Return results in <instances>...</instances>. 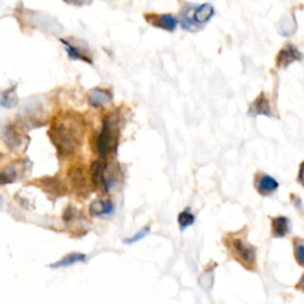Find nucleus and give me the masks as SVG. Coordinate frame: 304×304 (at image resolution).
I'll use <instances>...</instances> for the list:
<instances>
[{"instance_id":"obj_19","label":"nucleus","mask_w":304,"mask_h":304,"mask_svg":"<svg viewBox=\"0 0 304 304\" xmlns=\"http://www.w3.org/2000/svg\"><path fill=\"white\" fill-rule=\"evenodd\" d=\"M194 221H195L194 215H192L189 210H183L182 213H180L179 214V225L182 231H184L186 227L191 226L194 224Z\"/></svg>"},{"instance_id":"obj_8","label":"nucleus","mask_w":304,"mask_h":304,"mask_svg":"<svg viewBox=\"0 0 304 304\" xmlns=\"http://www.w3.org/2000/svg\"><path fill=\"white\" fill-rule=\"evenodd\" d=\"M248 116L251 117H258V116H264L267 118H272V107H271L270 100L264 92H261L257 98L254 99V101L249 105L248 108Z\"/></svg>"},{"instance_id":"obj_1","label":"nucleus","mask_w":304,"mask_h":304,"mask_svg":"<svg viewBox=\"0 0 304 304\" xmlns=\"http://www.w3.org/2000/svg\"><path fill=\"white\" fill-rule=\"evenodd\" d=\"M85 133V122L79 114L64 112L51 122L49 137L60 153L69 155L81 145Z\"/></svg>"},{"instance_id":"obj_18","label":"nucleus","mask_w":304,"mask_h":304,"mask_svg":"<svg viewBox=\"0 0 304 304\" xmlns=\"http://www.w3.org/2000/svg\"><path fill=\"white\" fill-rule=\"evenodd\" d=\"M294 257L300 266L304 267V239L295 238L294 239Z\"/></svg>"},{"instance_id":"obj_11","label":"nucleus","mask_w":304,"mask_h":304,"mask_svg":"<svg viewBox=\"0 0 304 304\" xmlns=\"http://www.w3.org/2000/svg\"><path fill=\"white\" fill-rule=\"evenodd\" d=\"M2 139H4L6 145L11 147L12 150H19L20 147L26 146L25 137H23L22 133L13 126H8L5 128L2 132Z\"/></svg>"},{"instance_id":"obj_20","label":"nucleus","mask_w":304,"mask_h":304,"mask_svg":"<svg viewBox=\"0 0 304 304\" xmlns=\"http://www.w3.org/2000/svg\"><path fill=\"white\" fill-rule=\"evenodd\" d=\"M149 232H150V227H144L143 230H140L137 234H134L133 237L128 238V239H125L124 243H133L139 242V240L144 239V238H145L147 234H149Z\"/></svg>"},{"instance_id":"obj_17","label":"nucleus","mask_w":304,"mask_h":304,"mask_svg":"<svg viewBox=\"0 0 304 304\" xmlns=\"http://www.w3.org/2000/svg\"><path fill=\"white\" fill-rule=\"evenodd\" d=\"M17 86L14 85L11 88L4 90L1 93V100H0V104L4 108H13L17 106L18 104V96L16 92Z\"/></svg>"},{"instance_id":"obj_7","label":"nucleus","mask_w":304,"mask_h":304,"mask_svg":"<svg viewBox=\"0 0 304 304\" xmlns=\"http://www.w3.org/2000/svg\"><path fill=\"white\" fill-rule=\"evenodd\" d=\"M254 186L261 196H270L278 190L279 183L275 177L267 174H258L255 176Z\"/></svg>"},{"instance_id":"obj_9","label":"nucleus","mask_w":304,"mask_h":304,"mask_svg":"<svg viewBox=\"0 0 304 304\" xmlns=\"http://www.w3.org/2000/svg\"><path fill=\"white\" fill-rule=\"evenodd\" d=\"M291 227H293V224L288 216L279 215L271 219V231H272L273 238H277V239L288 237L291 232Z\"/></svg>"},{"instance_id":"obj_23","label":"nucleus","mask_w":304,"mask_h":304,"mask_svg":"<svg viewBox=\"0 0 304 304\" xmlns=\"http://www.w3.org/2000/svg\"><path fill=\"white\" fill-rule=\"evenodd\" d=\"M296 289H297V290H300V291H302V293H304V275L301 277L300 281L297 282Z\"/></svg>"},{"instance_id":"obj_15","label":"nucleus","mask_w":304,"mask_h":304,"mask_svg":"<svg viewBox=\"0 0 304 304\" xmlns=\"http://www.w3.org/2000/svg\"><path fill=\"white\" fill-rule=\"evenodd\" d=\"M90 175H92V182L94 188L99 189L100 186L105 188V167L101 161L93 162Z\"/></svg>"},{"instance_id":"obj_14","label":"nucleus","mask_w":304,"mask_h":304,"mask_svg":"<svg viewBox=\"0 0 304 304\" xmlns=\"http://www.w3.org/2000/svg\"><path fill=\"white\" fill-rule=\"evenodd\" d=\"M113 209L114 207L110 200H96L89 206V212L93 216L107 215L112 213Z\"/></svg>"},{"instance_id":"obj_2","label":"nucleus","mask_w":304,"mask_h":304,"mask_svg":"<svg viewBox=\"0 0 304 304\" xmlns=\"http://www.w3.org/2000/svg\"><path fill=\"white\" fill-rule=\"evenodd\" d=\"M225 243L230 249L232 257L239 261L245 269L254 271L257 267V249L252 246L245 238L238 234H228L225 238Z\"/></svg>"},{"instance_id":"obj_3","label":"nucleus","mask_w":304,"mask_h":304,"mask_svg":"<svg viewBox=\"0 0 304 304\" xmlns=\"http://www.w3.org/2000/svg\"><path fill=\"white\" fill-rule=\"evenodd\" d=\"M215 11L210 4L186 6L181 12V26L188 32H197L214 16Z\"/></svg>"},{"instance_id":"obj_6","label":"nucleus","mask_w":304,"mask_h":304,"mask_svg":"<svg viewBox=\"0 0 304 304\" xmlns=\"http://www.w3.org/2000/svg\"><path fill=\"white\" fill-rule=\"evenodd\" d=\"M145 20L150 25L156 26V28L163 29L168 32H174L175 29L177 28V18L174 17L173 14L165 13V14H157V13H146Z\"/></svg>"},{"instance_id":"obj_16","label":"nucleus","mask_w":304,"mask_h":304,"mask_svg":"<svg viewBox=\"0 0 304 304\" xmlns=\"http://www.w3.org/2000/svg\"><path fill=\"white\" fill-rule=\"evenodd\" d=\"M85 260H86V254L73 252V253L64 255L61 260L56 261V263L54 264H50L49 267H51V269H60V267H67L76 263H82V261Z\"/></svg>"},{"instance_id":"obj_12","label":"nucleus","mask_w":304,"mask_h":304,"mask_svg":"<svg viewBox=\"0 0 304 304\" xmlns=\"http://www.w3.org/2000/svg\"><path fill=\"white\" fill-rule=\"evenodd\" d=\"M62 44L65 47V50H67V54L69 57L73 60H80V61L87 62L89 64L93 63V59L90 56L89 50H87L85 47L80 44H73L67 40H61Z\"/></svg>"},{"instance_id":"obj_5","label":"nucleus","mask_w":304,"mask_h":304,"mask_svg":"<svg viewBox=\"0 0 304 304\" xmlns=\"http://www.w3.org/2000/svg\"><path fill=\"white\" fill-rule=\"evenodd\" d=\"M303 55L299 48L293 43H287L276 56V65L279 69H287L295 62L302 61Z\"/></svg>"},{"instance_id":"obj_24","label":"nucleus","mask_w":304,"mask_h":304,"mask_svg":"<svg viewBox=\"0 0 304 304\" xmlns=\"http://www.w3.org/2000/svg\"><path fill=\"white\" fill-rule=\"evenodd\" d=\"M303 185H304V184H303Z\"/></svg>"},{"instance_id":"obj_4","label":"nucleus","mask_w":304,"mask_h":304,"mask_svg":"<svg viewBox=\"0 0 304 304\" xmlns=\"http://www.w3.org/2000/svg\"><path fill=\"white\" fill-rule=\"evenodd\" d=\"M118 125L114 116H107L104 120V126L96 139V150L100 158H106L111 152L116 150L118 144Z\"/></svg>"},{"instance_id":"obj_10","label":"nucleus","mask_w":304,"mask_h":304,"mask_svg":"<svg viewBox=\"0 0 304 304\" xmlns=\"http://www.w3.org/2000/svg\"><path fill=\"white\" fill-rule=\"evenodd\" d=\"M26 168H28V163H26V162H16V163L6 167L5 169L1 171V175H0L1 184L5 185L7 184V183L14 182V181L19 177V175L25 173Z\"/></svg>"},{"instance_id":"obj_13","label":"nucleus","mask_w":304,"mask_h":304,"mask_svg":"<svg viewBox=\"0 0 304 304\" xmlns=\"http://www.w3.org/2000/svg\"><path fill=\"white\" fill-rule=\"evenodd\" d=\"M112 100V93L107 89L94 88L89 92L88 94V102L90 106L99 108L107 105L108 102Z\"/></svg>"},{"instance_id":"obj_21","label":"nucleus","mask_w":304,"mask_h":304,"mask_svg":"<svg viewBox=\"0 0 304 304\" xmlns=\"http://www.w3.org/2000/svg\"><path fill=\"white\" fill-rule=\"evenodd\" d=\"M291 200H293L295 208H296L299 212H302L303 210V202H302V198L297 196V195L291 194Z\"/></svg>"},{"instance_id":"obj_22","label":"nucleus","mask_w":304,"mask_h":304,"mask_svg":"<svg viewBox=\"0 0 304 304\" xmlns=\"http://www.w3.org/2000/svg\"><path fill=\"white\" fill-rule=\"evenodd\" d=\"M297 182L301 184H304V161L300 164L299 174H297Z\"/></svg>"}]
</instances>
